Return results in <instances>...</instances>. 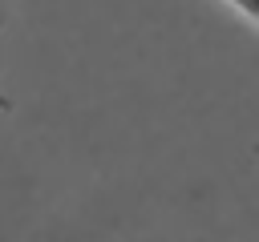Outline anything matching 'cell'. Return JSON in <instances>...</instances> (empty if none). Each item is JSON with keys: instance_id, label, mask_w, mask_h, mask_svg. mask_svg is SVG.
Wrapping results in <instances>:
<instances>
[{"instance_id": "cell-1", "label": "cell", "mask_w": 259, "mask_h": 242, "mask_svg": "<svg viewBox=\"0 0 259 242\" xmlns=\"http://www.w3.org/2000/svg\"><path fill=\"white\" fill-rule=\"evenodd\" d=\"M227 4H231L235 12H243L251 24H259V0H227Z\"/></svg>"}]
</instances>
